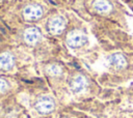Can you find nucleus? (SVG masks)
<instances>
[{"label":"nucleus","instance_id":"obj_1","mask_svg":"<svg viewBox=\"0 0 133 118\" xmlns=\"http://www.w3.org/2000/svg\"><path fill=\"white\" fill-rule=\"evenodd\" d=\"M34 108L39 114L46 115L51 113L55 109V101L49 95H42L36 99L34 104Z\"/></svg>","mask_w":133,"mask_h":118},{"label":"nucleus","instance_id":"obj_3","mask_svg":"<svg viewBox=\"0 0 133 118\" xmlns=\"http://www.w3.org/2000/svg\"><path fill=\"white\" fill-rule=\"evenodd\" d=\"M47 28L51 34H54V35L60 34L65 28L64 18H62L61 16H54L50 18L47 24Z\"/></svg>","mask_w":133,"mask_h":118},{"label":"nucleus","instance_id":"obj_10","mask_svg":"<svg viewBox=\"0 0 133 118\" xmlns=\"http://www.w3.org/2000/svg\"><path fill=\"white\" fill-rule=\"evenodd\" d=\"M46 71L51 77H58V76H60L62 73V68H61V66L59 64L52 63V64H49L46 67Z\"/></svg>","mask_w":133,"mask_h":118},{"label":"nucleus","instance_id":"obj_11","mask_svg":"<svg viewBox=\"0 0 133 118\" xmlns=\"http://www.w3.org/2000/svg\"><path fill=\"white\" fill-rule=\"evenodd\" d=\"M8 89V83L5 79L0 77V92H5Z\"/></svg>","mask_w":133,"mask_h":118},{"label":"nucleus","instance_id":"obj_5","mask_svg":"<svg viewBox=\"0 0 133 118\" xmlns=\"http://www.w3.org/2000/svg\"><path fill=\"white\" fill-rule=\"evenodd\" d=\"M23 38H24L26 43L33 46V45L37 43L41 40L42 33H41L38 28H36V27H29V28L25 29V31L23 33Z\"/></svg>","mask_w":133,"mask_h":118},{"label":"nucleus","instance_id":"obj_9","mask_svg":"<svg viewBox=\"0 0 133 118\" xmlns=\"http://www.w3.org/2000/svg\"><path fill=\"white\" fill-rule=\"evenodd\" d=\"M92 7L99 13H108L112 8L111 4L107 0H95Z\"/></svg>","mask_w":133,"mask_h":118},{"label":"nucleus","instance_id":"obj_4","mask_svg":"<svg viewBox=\"0 0 133 118\" xmlns=\"http://www.w3.org/2000/svg\"><path fill=\"white\" fill-rule=\"evenodd\" d=\"M43 17V8L38 4H29L23 9V18L26 21H37Z\"/></svg>","mask_w":133,"mask_h":118},{"label":"nucleus","instance_id":"obj_2","mask_svg":"<svg viewBox=\"0 0 133 118\" xmlns=\"http://www.w3.org/2000/svg\"><path fill=\"white\" fill-rule=\"evenodd\" d=\"M85 41H86V36L81 30L78 29L72 30L66 35V43L71 48L74 49L80 48L85 43Z\"/></svg>","mask_w":133,"mask_h":118},{"label":"nucleus","instance_id":"obj_7","mask_svg":"<svg viewBox=\"0 0 133 118\" xmlns=\"http://www.w3.org/2000/svg\"><path fill=\"white\" fill-rule=\"evenodd\" d=\"M107 63L112 68L118 70V69H123L126 66L127 60L122 53H113L107 58Z\"/></svg>","mask_w":133,"mask_h":118},{"label":"nucleus","instance_id":"obj_8","mask_svg":"<svg viewBox=\"0 0 133 118\" xmlns=\"http://www.w3.org/2000/svg\"><path fill=\"white\" fill-rule=\"evenodd\" d=\"M15 66V57L9 52L0 54V69L7 71Z\"/></svg>","mask_w":133,"mask_h":118},{"label":"nucleus","instance_id":"obj_6","mask_svg":"<svg viewBox=\"0 0 133 118\" xmlns=\"http://www.w3.org/2000/svg\"><path fill=\"white\" fill-rule=\"evenodd\" d=\"M70 87H71V90L74 93H81L87 87V80L82 75H76L71 80Z\"/></svg>","mask_w":133,"mask_h":118}]
</instances>
